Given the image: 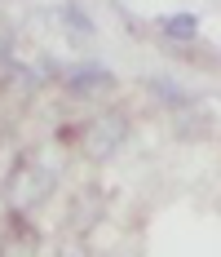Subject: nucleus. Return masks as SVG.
I'll list each match as a JSON object with an SVG mask.
<instances>
[{"label": "nucleus", "mask_w": 221, "mask_h": 257, "mask_svg": "<svg viewBox=\"0 0 221 257\" xmlns=\"http://www.w3.org/2000/svg\"><path fill=\"white\" fill-rule=\"evenodd\" d=\"M53 182H58V173H53L49 164L27 160V164H18V169L9 173V204L14 208H36L40 200H49Z\"/></svg>", "instance_id": "nucleus-1"}, {"label": "nucleus", "mask_w": 221, "mask_h": 257, "mask_svg": "<svg viewBox=\"0 0 221 257\" xmlns=\"http://www.w3.org/2000/svg\"><path fill=\"white\" fill-rule=\"evenodd\" d=\"M124 138H128V120L111 111V115H98L93 124L84 128V151L93 155V160H111L124 147Z\"/></svg>", "instance_id": "nucleus-2"}, {"label": "nucleus", "mask_w": 221, "mask_h": 257, "mask_svg": "<svg viewBox=\"0 0 221 257\" xmlns=\"http://www.w3.org/2000/svg\"><path fill=\"white\" fill-rule=\"evenodd\" d=\"M67 89H71L75 98H98V93H111L115 89V76L106 71V67H75L71 80H67Z\"/></svg>", "instance_id": "nucleus-3"}, {"label": "nucleus", "mask_w": 221, "mask_h": 257, "mask_svg": "<svg viewBox=\"0 0 221 257\" xmlns=\"http://www.w3.org/2000/svg\"><path fill=\"white\" fill-rule=\"evenodd\" d=\"M58 23L67 27V36H71V40H93V36H98L93 18H89L80 5H58Z\"/></svg>", "instance_id": "nucleus-4"}, {"label": "nucleus", "mask_w": 221, "mask_h": 257, "mask_svg": "<svg viewBox=\"0 0 221 257\" xmlns=\"http://www.w3.org/2000/svg\"><path fill=\"white\" fill-rule=\"evenodd\" d=\"M146 89H150V93H155V98H159L164 106H172V111H186V106H190V93H186L177 80H168V76L146 80Z\"/></svg>", "instance_id": "nucleus-5"}, {"label": "nucleus", "mask_w": 221, "mask_h": 257, "mask_svg": "<svg viewBox=\"0 0 221 257\" xmlns=\"http://www.w3.org/2000/svg\"><path fill=\"white\" fill-rule=\"evenodd\" d=\"M159 31H164L168 40H195L199 36V18L195 14H168V18H159Z\"/></svg>", "instance_id": "nucleus-6"}, {"label": "nucleus", "mask_w": 221, "mask_h": 257, "mask_svg": "<svg viewBox=\"0 0 221 257\" xmlns=\"http://www.w3.org/2000/svg\"><path fill=\"white\" fill-rule=\"evenodd\" d=\"M36 248H31V235H23V239H14V244H5L0 248V257H31Z\"/></svg>", "instance_id": "nucleus-7"}, {"label": "nucleus", "mask_w": 221, "mask_h": 257, "mask_svg": "<svg viewBox=\"0 0 221 257\" xmlns=\"http://www.w3.org/2000/svg\"><path fill=\"white\" fill-rule=\"evenodd\" d=\"M53 257H89V253H84V244H62Z\"/></svg>", "instance_id": "nucleus-8"}]
</instances>
